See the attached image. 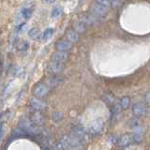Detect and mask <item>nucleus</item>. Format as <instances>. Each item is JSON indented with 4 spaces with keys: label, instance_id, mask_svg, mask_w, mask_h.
<instances>
[{
    "label": "nucleus",
    "instance_id": "4be33fe9",
    "mask_svg": "<svg viewBox=\"0 0 150 150\" xmlns=\"http://www.w3.org/2000/svg\"><path fill=\"white\" fill-rule=\"evenodd\" d=\"M104 98H103V100H104L107 103H112V101H114V98H112V96H110V95H105L104 97H103Z\"/></svg>",
    "mask_w": 150,
    "mask_h": 150
},
{
    "label": "nucleus",
    "instance_id": "412c9836",
    "mask_svg": "<svg viewBox=\"0 0 150 150\" xmlns=\"http://www.w3.org/2000/svg\"><path fill=\"white\" fill-rule=\"evenodd\" d=\"M53 118H54V121L58 122V121H60L61 119L63 118V115L61 114V112H54V116H53Z\"/></svg>",
    "mask_w": 150,
    "mask_h": 150
},
{
    "label": "nucleus",
    "instance_id": "39448f33",
    "mask_svg": "<svg viewBox=\"0 0 150 150\" xmlns=\"http://www.w3.org/2000/svg\"><path fill=\"white\" fill-rule=\"evenodd\" d=\"M91 9H92V11L94 13V15L98 16V17L105 16L107 14V12H108V11H109V8H108L103 7V6H101V5L98 4L96 2H94V4L92 5Z\"/></svg>",
    "mask_w": 150,
    "mask_h": 150
},
{
    "label": "nucleus",
    "instance_id": "b1692460",
    "mask_svg": "<svg viewBox=\"0 0 150 150\" xmlns=\"http://www.w3.org/2000/svg\"><path fill=\"white\" fill-rule=\"evenodd\" d=\"M3 134H4V126L2 124H0V139L2 138Z\"/></svg>",
    "mask_w": 150,
    "mask_h": 150
},
{
    "label": "nucleus",
    "instance_id": "a211bd4d",
    "mask_svg": "<svg viewBox=\"0 0 150 150\" xmlns=\"http://www.w3.org/2000/svg\"><path fill=\"white\" fill-rule=\"evenodd\" d=\"M62 8H54L52 11V17L53 18H58L62 15Z\"/></svg>",
    "mask_w": 150,
    "mask_h": 150
},
{
    "label": "nucleus",
    "instance_id": "20e7f679",
    "mask_svg": "<svg viewBox=\"0 0 150 150\" xmlns=\"http://www.w3.org/2000/svg\"><path fill=\"white\" fill-rule=\"evenodd\" d=\"M69 59V54L68 52H63V51H58L54 53L52 56V61L54 62H57V63H61L64 64L68 61Z\"/></svg>",
    "mask_w": 150,
    "mask_h": 150
},
{
    "label": "nucleus",
    "instance_id": "f257e3e1",
    "mask_svg": "<svg viewBox=\"0 0 150 150\" xmlns=\"http://www.w3.org/2000/svg\"><path fill=\"white\" fill-rule=\"evenodd\" d=\"M104 129V122L102 119H96L90 124L88 128V132L91 135H98Z\"/></svg>",
    "mask_w": 150,
    "mask_h": 150
},
{
    "label": "nucleus",
    "instance_id": "f03ea898",
    "mask_svg": "<svg viewBox=\"0 0 150 150\" xmlns=\"http://www.w3.org/2000/svg\"><path fill=\"white\" fill-rule=\"evenodd\" d=\"M49 88L44 83H38L33 87V95L36 98H44L49 94Z\"/></svg>",
    "mask_w": 150,
    "mask_h": 150
},
{
    "label": "nucleus",
    "instance_id": "9b49d317",
    "mask_svg": "<svg viewBox=\"0 0 150 150\" xmlns=\"http://www.w3.org/2000/svg\"><path fill=\"white\" fill-rule=\"evenodd\" d=\"M133 143V140H132V134H124L122 135L121 137L119 138L118 140V144L122 147H126L128 146V145L131 144Z\"/></svg>",
    "mask_w": 150,
    "mask_h": 150
},
{
    "label": "nucleus",
    "instance_id": "7ed1b4c3",
    "mask_svg": "<svg viewBox=\"0 0 150 150\" xmlns=\"http://www.w3.org/2000/svg\"><path fill=\"white\" fill-rule=\"evenodd\" d=\"M132 112L135 116L137 117H142L146 115V114L148 112V109L147 107L145 106V104L142 102H138V103H135L132 107Z\"/></svg>",
    "mask_w": 150,
    "mask_h": 150
},
{
    "label": "nucleus",
    "instance_id": "0eeeda50",
    "mask_svg": "<svg viewBox=\"0 0 150 150\" xmlns=\"http://www.w3.org/2000/svg\"><path fill=\"white\" fill-rule=\"evenodd\" d=\"M70 134L75 136L76 138L80 139L82 142H83V140H84L87 137V133H86V129H84L81 126H76V127H74V128H72L71 133Z\"/></svg>",
    "mask_w": 150,
    "mask_h": 150
},
{
    "label": "nucleus",
    "instance_id": "1a4fd4ad",
    "mask_svg": "<svg viewBox=\"0 0 150 150\" xmlns=\"http://www.w3.org/2000/svg\"><path fill=\"white\" fill-rule=\"evenodd\" d=\"M55 48L58 51L69 52L72 48V43L70 41H69L68 40H61L55 43Z\"/></svg>",
    "mask_w": 150,
    "mask_h": 150
},
{
    "label": "nucleus",
    "instance_id": "393cba45",
    "mask_svg": "<svg viewBox=\"0 0 150 150\" xmlns=\"http://www.w3.org/2000/svg\"><path fill=\"white\" fill-rule=\"evenodd\" d=\"M43 1L47 4H53L55 2V0H43Z\"/></svg>",
    "mask_w": 150,
    "mask_h": 150
},
{
    "label": "nucleus",
    "instance_id": "423d86ee",
    "mask_svg": "<svg viewBox=\"0 0 150 150\" xmlns=\"http://www.w3.org/2000/svg\"><path fill=\"white\" fill-rule=\"evenodd\" d=\"M30 106L34 109V111H42L46 109V103L40 100L39 98H31V100L29 101Z\"/></svg>",
    "mask_w": 150,
    "mask_h": 150
},
{
    "label": "nucleus",
    "instance_id": "f3484780",
    "mask_svg": "<svg viewBox=\"0 0 150 150\" xmlns=\"http://www.w3.org/2000/svg\"><path fill=\"white\" fill-rule=\"evenodd\" d=\"M21 15L23 19H29L32 15V11L30 8H23L21 11Z\"/></svg>",
    "mask_w": 150,
    "mask_h": 150
},
{
    "label": "nucleus",
    "instance_id": "ddd939ff",
    "mask_svg": "<svg viewBox=\"0 0 150 150\" xmlns=\"http://www.w3.org/2000/svg\"><path fill=\"white\" fill-rule=\"evenodd\" d=\"M66 37H67V40L71 42V43H75V42L79 41V33L76 32L74 29L68 30Z\"/></svg>",
    "mask_w": 150,
    "mask_h": 150
},
{
    "label": "nucleus",
    "instance_id": "9d476101",
    "mask_svg": "<svg viewBox=\"0 0 150 150\" xmlns=\"http://www.w3.org/2000/svg\"><path fill=\"white\" fill-rule=\"evenodd\" d=\"M30 120L32 123H34L36 125H42L45 121V117L43 115L40 114V111H35L30 116Z\"/></svg>",
    "mask_w": 150,
    "mask_h": 150
},
{
    "label": "nucleus",
    "instance_id": "6ab92c4d",
    "mask_svg": "<svg viewBox=\"0 0 150 150\" xmlns=\"http://www.w3.org/2000/svg\"><path fill=\"white\" fill-rule=\"evenodd\" d=\"M28 47H29V44L26 41H21L18 46V50L20 52H25L28 49Z\"/></svg>",
    "mask_w": 150,
    "mask_h": 150
},
{
    "label": "nucleus",
    "instance_id": "4468645a",
    "mask_svg": "<svg viewBox=\"0 0 150 150\" xmlns=\"http://www.w3.org/2000/svg\"><path fill=\"white\" fill-rule=\"evenodd\" d=\"M54 28H47L46 30L43 31V33L41 34L40 38H41V40H48L49 39H51V37L54 35Z\"/></svg>",
    "mask_w": 150,
    "mask_h": 150
},
{
    "label": "nucleus",
    "instance_id": "2eb2a0df",
    "mask_svg": "<svg viewBox=\"0 0 150 150\" xmlns=\"http://www.w3.org/2000/svg\"><path fill=\"white\" fill-rule=\"evenodd\" d=\"M130 105V98L128 96H125L121 98L120 100V107L121 109H128L129 106Z\"/></svg>",
    "mask_w": 150,
    "mask_h": 150
},
{
    "label": "nucleus",
    "instance_id": "6e6552de",
    "mask_svg": "<svg viewBox=\"0 0 150 150\" xmlns=\"http://www.w3.org/2000/svg\"><path fill=\"white\" fill-rule=\"evenodd\" d=\"M89 20L88 19H80L78 22L74 23V30L78 33H83L87 29Z\"/></svg>",
    "mask_w": 150,
    "mask_h": 150
},
{
    "label": "nucleus",
    "instance_id": "f8f14e48",
    "mask_svg": "<svg viewBox=\"0 0 150 150\" xmlns=\"http://www.w3.org/2000/svg\"><path fill=\"white\" fill-rule=\"evenodd\" d=\"M49 70H50V72L54 74H58L63 70V64L52 61V63L49 66Z\"/></svg>",
    "mask_w": 150,
    "mask_h": 150
},
{
    "label": "nucleus",
    "instance_id": "dca6fc26",
    "mask_svg": "<svg viewBox=\"0 0 150 150\" xmlns=\"http://www.w3.org/2000/svg\"><path fill=\"white\" fill-rule=\"evenodd\" d=\"M28 35H29L30 38H32V39H38V38H40V29L39 28H31V29L29 30V32H28Z\"/></svg>",
    "mask_w": 150,
    "mask_h": 150
},
{
    "label": "nucleus",
    "instance_id": "aec40b11",
    "mask_svg": "<svg viewBox=\"0 0 150 150\" xmlns=\"http://www.w3.org/2000/svg\"><path fill=\"white\" fill-rule=\"evenodd\" d=\"M95 2L101 5V6L105 7V8H109L111 7V2L110 0H95Z\"/></svg>",
    "mask_w": 150,
    "mask_h": 150
},
{
    "label": "nucleus",
    "instance_id": "5701e85b",
    "mask_svg": "<svg viewBox=\"0 0 150 150\" xmlns=\"http://www.w3.org/2000/svg\"><path fill=\"white\" fill-rule=\"evenodd\" d=\"M144 100L146 102L150 103V91H148L146 94H145V96H144Z\"/></svg>",
    "mask_w": 150,
    "mask_h": 150
}]
</instances>
